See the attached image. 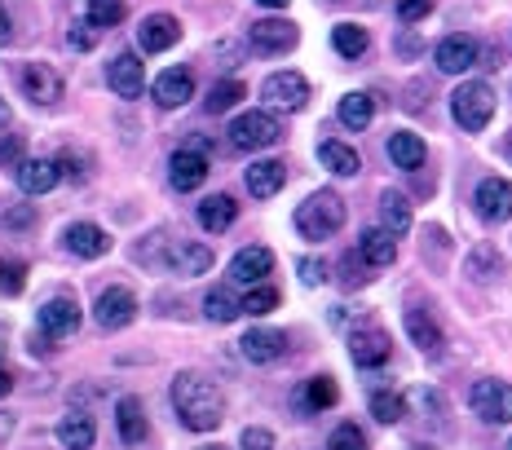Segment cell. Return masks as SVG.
Returning <instances> with one entry per match:
<instances>
[{"label":"cell","instance_id":"cell-19","mask_svg":"<svg viewBox=\"0 0 512 450\" xmlns=\"http://www.w3.org/2000/svg\"><path fill=\"white\" fill-rule=\"evenodd\" d=\"M190 98H195V75L186 67H173L155 80V102L164 106V111H177V106H186Z\"/></svg>","mask_w":512,"mask_h":450},{"label":"cell","instance_id":"cell-9","mask_svg":"<svg viewBox=\"0 0 512 450\" xmlns=\"http://www.w3.org/2000/svg\"><path fill=\"white\" fill-rule=\"evenodd\" d=\"M168 181H173V190L181 195H190V190H199L208 181V155H199V150L181 146L173 155V164H168Z\"/></svg>","mask_w":512,"mask_h":450},{"label":"cell","instance_id":"cell-55","mask_svg":"<svg viewBox=\"0 0 512 450\" xmlns=\"http://www.w3.org/2000/svg\"><path fill=\"white\" fill-rule=\"evenodd\" d=\"M199 450H226V446H199Z\"/></svg>","mask_w":512,"mask_h":450},{"label":"cell","instance_id":"cell-24","mask_svg":"<svg viewBox=\"0 0 512 450\" xmlns=\"http://www.w3.org/2000/svg\"><path fill=\"white\" fill-rule=\"evenodd\" d=\"M477 62V40L468 36H446L442 45H437V71L446 75H464L468 67Z\"/></svg>","mask_w":512,"mask_h":450},{"label":"cell","instance_id":"cell-25","mask_svg":"<svg viewBox=\"0 0 512 450\" xmlns=\"http://www.w3.org/2000/svg\"><path fill=\"white\" fill-rule=\"evenodd\" d=\"M115 424H120L124 446H146V437H151V424H146V411H142V402L137 398L115 402Z\"/></svg>","mask_w":512,"mask_h":450},{"label":"cell","instance_id":"cell-18","mask_svg":"<svg viewBox=\"0 0 512 450\" xmlns=\"http://www.w3.org/2000/svg\"><path fill=\"white\" fill-rule=\"evenodd\" d=\"M270 270H274V252L261 248V243L243 248V252L230 261V278H234V283H248V287L265 283V274H270Z\"/></svg>","mask_w":512,"mask_h":450},{"label":"cell","instance_id":"cell-28","mask_svg":"<svg viewBox=\"0 0 512 450\" xmlns=\"http://www.w3.org/2000/svg\"><path fill=\"white\" fill-rule=\"evenodd\" d=\"M402 323H407V336H411L415 349H424V353L442 349V327H437L424 309H407V318H402Z\"/></svg>","mask_w":512,"mask_h":450},{"label":"cell","instance_id":"cell-39","mask_svg":"<svg viewBox=\"0 0 512 450\" xmlns=\"http://www.w3.org/2000/svg\"><path fill=\"white\" fill-rule=\"evenodd\" d=\"M371 415H376L380 424H398L402 415H407V398H398V393H376V398H371Z\"/></svg>","mask_w":512,"mask_h":450},{"label":"cell","instance_id":"cell-49","mask_svg":"<svg viewBox=\"0 0 512 450\" xmlns=\"http://www.w3.org/2000/svg\"><path fill=\"white\" fill-rule=\"evenodd\" d=\"M31 217H36V212H31V208H14V212H5V225H14V230H23V225H31Z\"/></svg>","mask_w":512,"mask_h":450},{"label":"cell","instance_id":"cell-2","mask_svg":"<svg viewBox=\"0 0 512 450\" xmlns=\"http://www.w3.org/2000/svg\"><path fill=\"white\" fill-rule=\"evenodd\" d=\"M340 225H345V199L332 195V190H318V195H309L301 208H296V230H301L309 243L332 239Z\"/></svg>","mask_w":512,"mask_h":450},{"label":"cell","instance_id":"cell-13","mask_svg":"<svg viewBox=\"0 0 512 450\" xmlns=\"http://www.w3.org/2000/svg\"><path fill=\"white\" fill-rule=\"evenodd\" d=\"M349 353H354L358 367H380V362H389L393 340H389V331H380V327H358L354 336H349Z\"/></svg>","mask_w":512,"mask_h":450},{"label":"cell","instance_id":"cell-17","mask_svg":"<svg viewBox=\"0 0 512 450\" xmlns=\"http://www.w3.org/2000/svg\"><path fill=\"white\" fill-rule=\"evenodd\" d=\"M358 256L367 265H376V270H384V265L398 261V234L384 230V225H371V230L358 234Z\"/></svg>","mask_w":512,"mask_h":450},{"label":"cell","instance_id":"cell-33","mask_svg":"<svg viewBox=\"0 0 512 450\" xmlns=\"http://www.w3.org/2000/svg\"><path fill=\"white\" fill-rule=\"evenodd\" d=\"M371 45V36H367V27H358V23H340L332 27V49L340 53V58H362Z\"/></svg>","mask_w":512,"mask_h":450},{"label":"cell","instance_id":"cell-46","mask_svg":"<svg viewBox=\"0 0 512 450\" xmlns=\"http://www.w3.org/2000/svg\"><path fill=\"white\" fill-rule=\"evenodd\" d=\"M243 450H274L270 428H243Z\"/></svg>","mask_w":512,"mask_h":450},{"label":"cell","instance_id":"cell-45","mask_svg":"<svg viewBox=\"0 0 512 450\" xmlns=\"http://www.w3.org/2000/svg\"><path fill=\"white\" fill-rule=\"evenodd\" d=\"M429 9H433V0H402L398 18L402 23H420V18H429Z\"/></svg>","mask_w":512,"mask_h":450},{"label":"cell","instance_id":"cell-7","mask_svg":"<svg viewBox=\"0 0 512 450\" xmlns=\"http://www.w3.org/2000/svg\"><path fill=\"white\" fill-rule=\"evenodd\" d=\"M473 208H477V217L490 221V225L508 221L512 217V181L486 177L482 186H477V195H473Z\"/></svg>","mask_w":512,"mask_h":450},{"label":"cell","instance_id":"cell-47","mask_svg":"<svg viewBox=\"0 0 512 450\" xmlns=\"http://www.w3.org/2000/svg\"><path fill=\"white\" fill-rule=\"evenodd\" d=\"M371 274H362L358 270V256H345V261H340V283L345 287H358V283H367Z\"/></svg>","mask_w":512,"mask_h":450},{"label":"cell","instance_id":"cell-14","mask_svg":"<svg viewBox=\"0 0 512 450\" xmlns=\"http://www.w3.org/2000/svg\"><path fill=\"white\" fill-rule=\"evenodd\" d=\"M239 349H243V358H248V362L265 367V362H279L287 353V336H283V331H274V327H252L248 336L239 340Z\"/></svg>","mask_w":512,"mask_h":450},{"label":"cell","instance_id":"cell-30","mask_svg":"<svg viewBox=\"0 0 512 450\" xmlns=\"http://www.w3.org/2000/svg\"><path fill=\"white\" fill-rule=\"evenodd\" d=\"M318 159H323V168H332L336 177H354L362 168L358 150H349L345 142H323V146H318Z\"/></svg>","mask_w":512,"mask_h":450},{"label":"cell","instance_id":"cell-22","mask_svg":"<svg viewBox=\"0 0 512 450\" xmlns=\"http://www.w3.org/2000/svg\"><path fill=\"white\" fill-rule=\"evenodd\" d=\"M62 168L58 159H23L18 164V186H23V195H45V190L58 186Z\"/></svg>","mask_w":512,"mask_h":450},{"label":"cell","instance_id":"cell-6","mask_svg":"<svg viewBox=\"0 0 512 450\" xmlns=\"http://www.w3.org/2000/svg\"><path fill=\"white\" fill-rule=\"evenodd\" d=\"M261 98L270 106H279V111H301L309 102V84L301 71H274L270 80L261 84Z\"/></svg>","mask_w":512,"mask_h":450},{"label":"cell","instance_id":"cell-29","mask_svg":"<svg viewBox=\"0 0 512 450\" xmlns=\"http://www.w3.org/2000/svg\"><path fill=\"white\" fill-rule=\"evenodd\" d=\"M424 142L415 133H393L389 137V159H393V168H407V173H415V168H424Z\"/></svg>","mask_w":512,"mask_h":450},{"label":"cell","instance_id":"cell-58","mask_svg":"<svg viewBox=\"0 0 512 450\" xmlns=\"http://www.w3.org/2000/svg\"><path fill=\"white\" fill-rule=\"evenodd\" d=\"M508 450H512V442H508Z\"/></svg>","mask_w":512,"mask_h":450},{"label":"cell","instance_id":"cell-12","mask_svg":"<svg viewBox=\"0 0 512 450\" xmlns=\"http://www.w3.org/2000/svg\"><path fill=\"white\" fill-rule=\"evenodd\" d=\"M80 327V305L67 296H53L49 305H40V331L49 340H62V336H76Z\"/></svg>","mask_w":512,"mask_h":450},{"label":"cell","instance_id":"cell-5","mask_svg":"<svg viewBox=\"0 0 512 450\" xmlns=\"http://www.w3.org/2000/svg\"><path fill=\"white\" fill-rule=\"evenodd\" d=\"M468 406L477 420L486 424H508L512 420V384L508 380H477L468 389Z\"/></svg>","mask_w":512,"mask_h":450},{"label":"cell","instance_id":"cell-53","mask_svg":"<svg viewBox=\"0 0 512 450\" xmlns=\"http://www.w3.org/2000/svg\"><path fill=\"white\" fill-rule=\"evenodd\" d=\"M265 9H287V0H261Z\"/></svg>","mask_w":512,"mask_h":450},{"label":"cell","instance_id":"cell-34","mask_svg":"<svg viewBox=\"0 0 512 450\" xmlns=\"http://www.w3.org/2000/svg\"><path fill=\"white\" fill-rule=\"evenodd\" d=\"M371 120H376V102L367 93H345L340 98V124L345 128H367Z\"/></svg>","mask_w":512,"mask_h":450},{"label":"cell","instance_id":"cell-36","mask_svg":"<svg viewBox=\"0 0 512 450\" xmlns=\"http://www.w3.org/2000/svg\"><path fill=\"white\" fill-rule=\"evenodd\" d=\"M243 93H248V89H243L239 80H221V84H212V93H208L204 106L212 115H226V111H234V106L243 102Z\"/></svg>","mask_w":512,"mask_h":450},{"label":"cell","instance_id":"cell-26","mask_svg":"<svg viewBox=\"0 0 512 450\" xmlns=\"http://www.w3.org/2000/svg\"><path fill=\"white\" fill-rule=\"evenodd\" d=\"M58 442H62V450H93V442H98V424H93V415H62L58 420Z\"/></svg>","mask_w":512,"mask_h":450},{"label":"cell","instance_id":"cell-42","mask_svg":"<svg viewBox=\"0 0 512 450\" xmlns=\"http://www.w3.org/2000/svg\"><path fill=\"white\" fill-rule=\"evenodd\" d=\"M84 164H89V159L76 155V150H62V155H58V168H62V173H67L71 181H84V177H89V168H84Z\"/></svg>","mask_w":512,"mask_h":450},{"label":"cell","instance_id":"cell-27","mask_svg":"<svg viewBox=\"0 0 512 450\" xmlns=\"http://www.w3.org/2000/svg\"><path fill=\"white\" fill-rule=\"evenodd\" d=\"M234 217H239V203H234L230 195H212L199 203V225H204L208 234H221V230H230Z\"/></svg>","mask_w":512,"mask_h":450},{"label":"cell","instance_id":"cell-3","mask_svg":"<svg viewBox=\"0 0 512 450\" xmlns=\"http://www.w3.org/2000/svg\"><path fill=\"white\" fill-rule=\"evenodd\" d=\"M451 115L464 133H482L490 124V115H495V93H490V84H482V80L460 84V89L451 93Z\"/></svg>","mask_w":512,"mask_h":450},{"label":"cell","instance_id":"cell-38","mask_svg":"<svg viewBox=\"0 0 512 450\" xmlns=\"http://www.w3.org/2000/svg\"><path fill=\"white\" fill-rule=\"evenodd\" d=\"M128 18L124 0H89V23L93 27H120Z\"/></svg>","mask_w":512,"mask_h":450},{"label":"cell","instance_id":"cell-31","mask_svg":"<svg viewBox=\"0 0 512 450\" xmlns=\"http://www.w3.org/2000/svg\"><path fill=\"white\" fill-rule=\"evenodd\" d=\"M380 221H384V230L407 234L411 230V203L402 199L398 190H384V195H380Z\"/></svg>","mask_w":512,"mask_h":450},{"label":"cell","instance_id":"cell-52","mask_svg":"<svg viewBox=\"0 0 512 450\" xmlns=\"http://www.w3.org/2000/svg\"><path fill=\"white\" fill-rule=\"evenodd\" d=\"M9 384H14V380H9V375L0 371V398H5V393H9Z\"/></svg>","mask_w":512,"mask_h":450},{"label":"cell","instance_id":"cell-35","mask_svg":"<svg viewBox=\"0 0 512 450\" xmlns=\"http://www.w3.org/2000/svg\"><path fill=\"white\" fill-rule=\"evenodd\" d=\"M504 274V261H499L495 248H473L468 252V278H477V283H495V278Z\"/></svg>","mask_w":512,"mask_h":450},{"label":"cell","instance_id":"cell-54","mask_svg":"<svg viewBox=\"0 0 512 450\" xmlns=\"http://www.w3.org/2000/svg\"><path fill=\"white\" fill-rule=\"evenodd\" d=\"M5 124H9V106L0 102V128H5Z\"/></svg>","mask_w":512,"mask_h":450},{"label":"cell","instance_id":"cell-8","mask_svg":"<svg viewBox=\"0 0 512 450\" xmlns=\"http://www.w3.org/2000/svg\"><path fill=\"white\" fill-rule=\"evenodd\" d=\"M106 84H111L115 98H142L146 93V67L137 53H120V58L106 67Z\"/></svg>","mask_w":512,"mask_h":450},{"label":"cell","instance_id":"cell-4","mask_svg":"<svg viewBox=\"0 0 512 450\" xmlns=\"http://www.w3.org/2000/svg\"><path fill=\"white\" fill-rule=\"evenodd\" d=\"M283 142V124L274 111H243L230 124V146L234 150H265Z\"/></svg>","mask_w":512,"mask_h":450},{"label":"cell","instance_id":"cell-10","mask_svg":"<svg viewBox=\"0 0 512 450\" xmlns=\"http://www.w3.org/2000/svg\"><path fill=\"white\" fill-rule=\"evenodd\" d=\"M137 318V296L128 292V287H106L98 296V327L106 331H120Z\"/></svg>","mask_w":512,"mask_h":450},{"label":"cell","instance_id":"cell-48","mask_svg":"<svg viewBox=\"0 0 512 450\" xmlns=\"http://www.w3.org/2000/svg\"><path fill=\"white\" fill-rule=\"evenodd\" d=\"M301 283H305V287H318V283H323V265H318V261H301Z\"/></svg>","mask_w":512,"mask_h":450},{"label":"cell","instance_id":"cell-44","mask_svg":"<svg viewBox=\"0 0 512 450\" xmlns=\"http://www.w3.org/2000/svg\"><path fill=\"white\" fill-rule=\"evenodd\" d=\"M23 164V137H5L0 142V168H18Z\"/></svg>","mask_w":512,"mask_h":450},{"label":"cell","instance_id":"cell-21","mask_svg":"<svg viewBox=\"0 0 512 450\" xmlns=\"http://www.w3.org/2000/svg\"><path fill=\"white\" fill-rule=\"evenodd\" d=\"M168 270H177V274H186V278H195V274H208L212 270V248H204V243H173L168 248Z\"/></svg>","mask_w":512,"mask_h":450},{"label":"cell","instance_id":"cell-43","mask_svg":"<svg viewBox=\"0 0 512 450\" xmlns=\"http://www.w3.org/2000/svg\"><path fill=\"white\" fill-rule=\"evenodd\" d=\"M67 45H71V49H80V53H89L93 45H98V31H93V23L71 27V31H67Z\"/></svg>","mask_w":512,"mask_h":450},{"label":"cell","instance_id":"cell-56","mask_svg":"<svg viewBox=\"0 0 512 450\" xmlns=\"http://www.w3.org/2000/svg\"><path fill=\"white\" fill-rule=\"evenodd\" d=\"M508 155H512V133H508Z\"/></svg>","mask_w":512,"mask_h":450},{"label":"cell","instance_id":"cell-16","mask_svg":"<svg viewBox=\"0 0 512 450\" xmlns=\"http://www.w3.org/2000/svg\"><path fill=\"white\" fill-rule=\"evenodd\" d=\"M177 40H181V23L173 14H151L137 27V49L142 53H164V49H173Z\"/></svg>","mask_w":512,"mask_h":450},{"label":"cell","instance_id":"cell-23","mask_svg":"<svg viewBox=\"0 0 512 450\" xmlns=\"http://www.w3.org/2000/svg\"><path fill=\"white\" fill-rule=\"evenodd\" d=\"M67 248L84 256V261H98V256L111 252V239H106V230L102 225H93V221H76L67 230Z\"/></svg>","mask_w":512,"mask_h":450},{"label":"cell","instance_id":"cell-57","mask_svg":"<svg viewBox=\"0 0 512 450\" xmlns=\"http://www.w3.org/2000/svg\"><path fill=\"white\" fill-rule=\"evenodd\" d=\"M0 274H5V265H0Z\"/></svg>","mask_w":512,"mask_h":450},{"label":"cell","instance_id":"cell-40","mask_svg":"<svg viewBox=\"0 0 512 450\" xmlns=\"http://www.w3.org/2000/svg\"><path fill=\"white\" fill-rule=\"evenodd\" d=\"M274 309H279V292H274V287H261V283H256L248 292V300H243V314H252V318H265V314H274Z\"/></svg>","mask_w":512,"mask_h":450},{"label":"cell","instance_id":"cell-50","mask_svg":"<svg viewBox=\"0 0 512 450\" xmlns=\"http://www.w3.org/2000/svg\"><path fill=\"white\" fill-rule=\"evenodd\" d=\"M9 36H14V31H9V14H5V9H0V49L9 45Z\"/></svg>","mask_w":512,"mask_h":450},{"label":"cell","instance_id":"cell-51","mask_svg":"<svg viewBox=\"0 0 512 450\" xmlns=\"http://www.w3.org/2000/svg\"><path fill=\"white\" fill-rule=\"evenodd\" d=\"M9 428H14V420H9V415H0V442L9 437Z\"/></svg>","mask_w":512,"mask_h":450},{"label":"cell","instance_id":"cell-41","mask_svg":"<svg viewBox=\"0 0 512 450\" xmlns=\"http://www.w3.org/2000/svg\"><path fill=\"white\" fill-rule=\"evenodd\" d=\"M327 450H367V437H362L358 424H340L332 433V442H327Z\"/></svg>","mask_w":512,"mask_h":450},{"label":"cell","instance_id":"cell-1","mask_svg":"<svg viewBox=\"0 0 512 450\" xmlns=\"http://www.w3.org/2000/svg\"><path fill=\"white\" fill-rule=\"evenodd\" d=\"M173 411L190 433H212V428L226 420V398H221V389L212 380H204V375L181 371L173 380Z\"/></svg>","mask_w":512,"mask_h":450},{"label":"cell","instance_id":"cell-37","mask_svg":"<svg viewBox=\"0 0 512 450\" xmlns=\"http://www.w3.org/2000/svg\"><path fill=\"white\" fill-rule=\"evenodd\" d=\"M336 398H340V389H336L332 375H314V380L305 384V406L309 411H327V406H336Z\"/></svg>","mask_w":512,"mask_h":450},{"label":"cell","instance_id":"cell-20","mask_svg":"<svg viewBox=\"0 0 512 450\" xmlns=\"http://www.w3.org/2000/svg\"><path fill=\"white\" fill-rule=\"evenodd\" d=\"M243 181H248L252 199H274L287 181V164H279V159H256L248 173H243Z\"/></svg>","mask_w":512,"mask_h":450},{"label":"cell","instance_id":"cell-32","mask_svg":"<svg viewBox=\"0 0 512 450\" xmlns=\"http://www.w3.org/2000/svg\"><path fill=\"white\" fill-rule=\"evenodd\" d=\"M204 314H208V323H234L243 314V300H234L230 287H212L204 296Z\"/></svg>","mask_w":512,"mask_h":450},{"label":"cell","instance_id":"cell-15","mask_svg":"<svg viewBox=\"0 0 512 450\" xmlns=\"http://www.w3.org/2000/svg\"><path fill=\"white\" fill-rule=\"evenodd\" d=\"M248 40H252L256 53H287V49H296L301 31H296L292 23H283V18H261V23L252 27Z\"/></svg>","mask_w":512,"mask_h":450},{"label":"cell","instance_id":"cell-11","mask_svg":"<svg viewBox=\"0 0 512 450\" xmlns=\"http://www.w3.org/2000/svg\"><path fill=\"white\" fill-rule=\"evenodd\" d=\"M23 93L36 106H53L62 98V75L49 67V62H27L23 67Z\"/></svg>","mask_w":512,"mask_h":450}]
</instances>
